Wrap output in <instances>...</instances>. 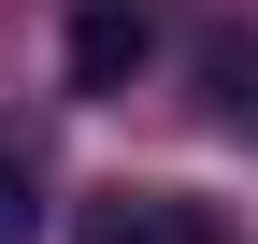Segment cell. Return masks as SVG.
I'll use <instances>...</instances> for the list:
<instances>
[{
  "label": "cell",
  "mask_w": 258,
  "mask_h": 244,
  "mask_svg": "<svg viewBox=\"0 0 258 244\" xmlns=\"http://www.w3.org/2000/svg\"><path fill=\"white\" fill-rule=\"evenodd\" d=\"M144 57H158V29L129 15V0H86V15H72V43H57V72H72L86 101H115V86L144 72Z\"/></svg>",
  "instance_id": "cell-1"
},
{
  "label": "cell",
  "mask_w": 258,
  "mask_h": 244,
  "mask_svg": "<svg viewBox=\"0 0 258 244\" xmlns=\"http://www.w3.org/2000/svg\"><path fill=\"white\" fill-rule=\"evenodd\" d=\"M0 244H43V201H29V158L0 144Z\"/></svg>",
  "instance_id": "cell-4"
},
{
  "label": "cell",
  "mask_w": 258,
  "mask_h": 244,
  "mask_svg": "<svg viewBox=\"0 0 258 244\" xmlns=\"http://www.w3.org/2000/svg\"><path fill=\"white\" fill-rule=\"evenodd\" d=\"M72 244H215V216H201L186 187H101Z\"/></svg>",
  "instance_id": "cell-2"
},
{
  "label": "cell",
  "mask_w": 258,
  "mask_h": 244,
  "mask_svg": "<svg viewBox=\"0 0 258 244\" xmlns=\"http://www.w3.org/2000/svg\"><path fill=\"white\" fill-rule=\"evenodd\" d=\"M201 101H215V130L258 144V43H244V29H215V43H201Z\"/></svg>",
  "instance_id": "cell-3"
}]
</instances>
